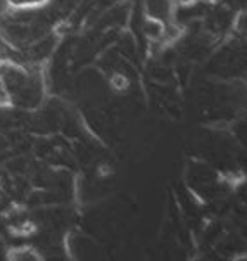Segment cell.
<instances>
[{"label": "cell", "mask_w": 247, "mask_h": 261, "mask_svg": "<svg viewBox=\"0 0 247 261\" xmlns=\"http://www.w3.org/2000/svg\"><path fill=\"white\" fill-rule=\"evenodd\" d=\"M164 24L161 23L157 17H147L144 21V33L147 35L151 40H157L164 35Z\"/></svg>", "instance_id": "obj_1"}]
</instances>
